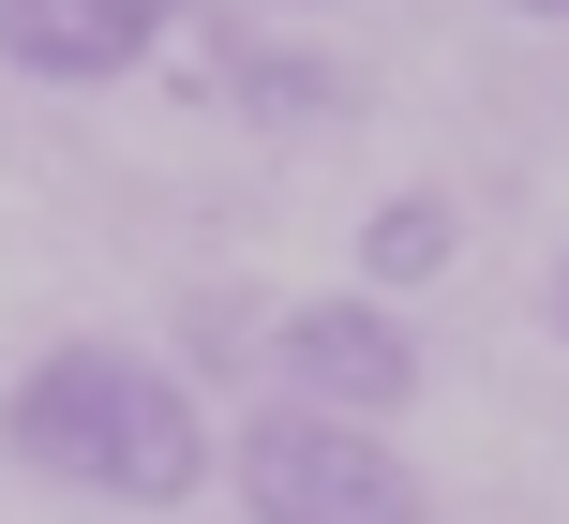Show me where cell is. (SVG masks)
<instances>
[{
    "label": "cell",
    "mask_w": 569,
    "mask_h": 524,
    "mask_svg": "<svg viewBox=\"0 0 569 524\" xmlns=\"http://www.w3.org/2000/svg\"><path fill=\"white\" fill-rule=\"evenodd\" d=\"M0 450H16L30 480H60V495H106V510H180L226 450H210L196 390L166 375L150 345H46L16 390H0Z\"/></svg>",
    "instance_id": "6da1fadb"
},
{
    "label": "cell",
    "mask_w": 569,
    "mask_h": 524,
    "mask_svg": "<svg viewBox=\"0 0 569 524\" xmlns=\"http://www.w3.org/2000/svg\"><path fill=\"white\" fill-rule=\"evenodd\" d=\"M226 480H240L256 524H435L420 465L375 420H330V405H256L226 435Z\"/></svg>",
    "instance_id": "7a4b0ae2"
},
{
    "label": "cell",
    "mask_w": 569,
    "mask_h": 524,
    "mask_svg": "<svg viewBox=\"0 0 569 524\" xmlns=\"http://www.w3.org/2000/svg\"><path fill=\"white\" fill-rule=\"evenodd\" d=\"M420 390V345H405L390 300H284L270 315V405H330V420H390Z\"/></svg>",
    "instance_id": "3957f363"
},
{
    "label": "cell",
    "mask_w": 569,
    "mask_h": 524,
    "mask_svg": "<svg viewBox=\"0 0 569 524\" xmlns=\"http://www.w3.org/2000/svg\"><path fill=\"white\" fill-rule=\"evenodd\" d=\"M180 30V0H0V60L30 90H106Z\"/></svg>",
    "instance_id": "277c9868"
},
{
    "label": "cell",
    "mask_w": 569,
    "mask_h": 524,
    "mask_svg": "<svg viewBox=\"0 0 569 524\" xmlns=\"http://www.w3.org/2000/svg\"><path fill=\"white\" fill-rule=\"evenodd\" d=\"M450 195H390V210H375V225H360V300L375 285H435V270H450Z\"/></svg>",
    "instance_id": "5b68a950"
},
{
    "label": "cell",
    "mask_w": 569,
    "mask_h": 524,
    "mask_svg": "<svg viewBox=\"0 0 569 524\" xmlns=\"http://www.w3.org/2000/svg\"><path fill=\"white\" fill-rule=\"evenodd\" d=\"M555 330H569V255H555Z\"/></svg>",
    "instance_id": "8992f818"
},
{
    "label": "cell",
    "mask_w": 569,
    "mask_h": 524,
    "mask_svg": "<svg viewBox=\"0 0 569 524\" xmlns=\"http://www.w3.org/2000/svg\"><path fill=\"white\" fill-rule=\"evenodd\" d=\"M525 16H569V0H525Z\"/></svg>",
    "instance_id": "52a82bcc"
}]
</instances>
